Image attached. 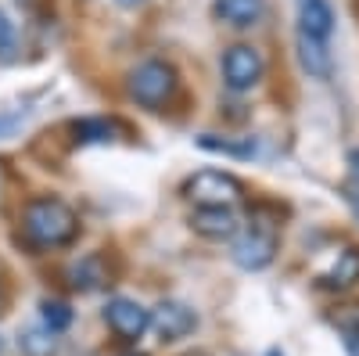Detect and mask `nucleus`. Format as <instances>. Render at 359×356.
Returning a JSON list of instances; mask_svg holds the SVG:
<instances>
[{"instance_id":"obj_14","label":"nucleus","mask_w":359,"mask_h":356,"mask_svg":"<svg viewBox=\"0 0 359 356\" xmlns=\"http://www.w3.org/2000/svg\"><path fill=\"white\" fill-rule=\"evenodd\" d=\"M18 349L22 356H54L57 352V335L43 324H33V328H25L18 335Z\"/></svg>"},{"instance_id":"obj_9","label":"nucleus","mask_w":359,"mask_h":356,"mask_svg":"<svg viewBox=\"0 0 359 356\" xmlns=\"http://www.w3.org/2000/svg\"><path fill=\"white\" fill-rule=\"evenodd\" d=\"M298 33L313 40H323L334 33V11L327 0H298Z\"/></svg>"},{"instance_id":"obj_19","label":"nucleus","mask_w":359,"mask_h":356,"mask_svg":"<svg viewBox=\"0 0 359 356\" xmlns=\"http://www.w3.org/2000/svg\"><path fill=\"white\" fill-rule=\"evenodd\" d=\"M345 349H348V356H359V320H355V328H352V335L345 338Z\"/></svg>"},{"instance_id":"obj_8","label":"nucleus","mask_w":359,"mask_h":356,"mask_svg":"<svg viewBox=\"0 0 359 356\" xmlns=\"http://www.w3.org/2000/svg\"><path fill=\"white\" fill-rule=\"evenodd\" d=\"M191 230L208 237V242H233V234L241 230V223H237L233 209H194Z\"/></svg>"},{"instance_id":"obj_18","label":"nucleus","mask_w":359,"mask_h":356,"mask_svg":"<svg viewBox=\"0 0 359 356\" xmlns=\"http://www.w3.org/2000/svg\"><path fill=\"white\" fill-rule=\"evenodd\" d=\"M341 198H345L348 213H352L355 223H359V184H345V187H341Z\"/></svg>"},{"instance_id":"obj_6","label":"nucleus","mask_w":359,"mask_h":356,"mask_svg":"<svg viewBox=\"0 0 359 356\" xmlns=\"http://www.w3.org/2000/svg\"><path fill=\"white\" fill-rule=\"evenodd\" d=\"M104 324L123 342H137V338H144L147 328H151V310H144L137 299L115 295V299H108V306H104Z\"/></svg>"},{"instance_id":"obj_22","label":"nucleus","mask_w":359,"mask_h":356,"mask_svg":"<svg viewBox=\"0 0 359 356\" xmlns=\"http://www.w3.org/2000/svg\"><path fill=\"white\" fill-rule=\"evenodd\" d=\"M348 162H352V166L359 169V152H348Z\"/></svg>"},{"instance_id":"obj_23","label":"nucleus","mask_w":359,"mask_h":356,"mask_svg":"<svg viewBox=\"0 0 359 356\" xmlns=\"http://www.w3.org/2000/svg\"><path fill=\"white\" fill-rule=\"evenodd\" d=\"M0 352H4V335H0Z\"/></svg>"},{"instance_id":"obj_1","label":"nucleus","mask_w":359,"mask_h":356,"mask_svg":"<svg viewBox=\"0 0 359 356\" xmlns=\"http://www.w3.org/2000/svg\"><path fill=\"white\" fill-rule=\"evenodd\" d=\"M22 234L40 252L65 249L79 237V216L62 198H33L22 209Z\"/></svg>"},{"instance_id":"obj_10","label":"nucleus","mask_w":359,"mask_h":356,"mask_svg":"<svg viewBox=\"0 0 359 356\" xmlns=\"http://www.w3.org/2000/svg\"><path fill=\"white\" fill-rule=\"evenodd\" d=\"M212 15H216L223 25L252 29V25H259L262 15H266V0H212Z\"/></svg>"},{"instance_id":"obj_16","label":"nucleus","mask_w":359,"mask_h":356,"mask_svg":"<svg viewBox=\"0 0 359 356\" xmlns=\"http://www.w3.org/2000/svg\"><path fill=\"white\" fill-rule=\"evenodd\" d=\"M198 147H205V152H216V155H233V159H248V155H252V144H233V140L216 137V133H201V137H198Z\"/></svg>"},{"instance_id":"obj_24","label":"nucleus","mask_w":359,"mask_h":356,"mask_svg":"<svg viewBox=\"0 0 359 356\" xmlns=\"http://www.w3.org/2000/svg\"><path fill=\"white\" fill-rule=\"evenodd\" d=\"M130 356H140V352H130Z\"/></svg>"},{"instance_id":"obj_4","label":"nucleus","mask_w":359,"mask_h":356,"mask_svg":"<svg viewBox=\"0 0 359 356\" xmlns=\"http://www.w3.org/2000/svg\"><path fill=\"white\" fill-rule=\"evenodd\" d=\"M273 256H277V223H266L259 216L245 230H237L230 242V259L241 270H266Z\"/></svg>"},{"instance_id":"obj_20","label":"nucleus","mask_w":359,"mask_h":356,"mask_svg":"<svg viewBox=\"0 0 359 356\" xmlns=\"http://www.w3.org/2000/svg\"><path fill=\"white\" fill-rule=\"evenodd\" d=\"M8 40H11V22H8L4 11H0V47H8Z\"/></svg>"},{"instance_id":"obj_2","label":"nucleus","mask_w":359,"mask_h":356,"mask_svg":"<svg viewBox=\"0 0 359 356\" xmlns=\"http://www.w3.org/2000/svg\"><path fill=\"white\" fill-rule=\"evenodd\" d=\"M176 94V69L162 58H147L130 72V98L140 108H151L158 112L162 105H169Z\"/></svg>"},{"instance_id":"obj_5","label":"nucleus","mask_w":359,"mask_h":356,"mask_svg":"<svg viewBox=\"0 0 359 356\" xmlns=\"http://www.w3.org/2000/svg\"><path fill=\"white\" fill-rule=\"evenodd\" d=\"M262 72H266V62H262V54L252 44L226 47V54H223V83L230 86L233 94L252 91V86L262 79Z\"/></svg>"},{"instance_id":"obj_12","label":"nucleus","mask_w":359,"mask_h":356,"mask_svg":"<svg viewBox=\"0 0 359 356\" xmlns=\"http://www.w3.org/2000/svg\"><path fill=\"white\" fill-rule=\"evenodd\" d=\"M298 62L313 79H327L331 76V51L323 40H313L306 33H298Z\"/></svg>"},{"instance_id":"obj_21","label":"nucleus","mask_w":359,"mask_h":356,"mask_svg":"<svg viewBox=\"0 0 359 356\" xmlns=\"http://www.w3.org/2000/svg\"><path fill=\"white\" fill-rule=\"evenodd\" d=\"M115 4H123V8H140L144 0H115Z\"/></svg>"},{"instance_id":"obj_13","label":"nucleus","mask_w":359,"mask_h":356,"mask_svg":"<svg viewBox=\"0 0 359 356\" xmlns=\"http://www.w3.org/2000/svg\"><path fill=\"white\" fill-rule=\"evenodd\" d=\"M69 277H72V288L76 291H97L108 281V270H104L101 256H83L79 263L69 266Z\"/></svg>"},{"instance_id":"obj_15","label":"nucleus","mask_w":359,"mask_h":356,"mask_svg":"<svg viewBox=\"0 0 359 356\" xmlns=\"http://www.w3.org/2000/svg\"><path fill=\"white\" fill-rule=\"evenodd\" d=\"M72 133L83 144H104L115 137V123L111 119H79V123H72Z\"/></svg>"},{"instance_id":"obj_17","label":"nucleus","mask_w":359,"mask_h":356,"mask_svg":"<svg viewBox=\"0 0 359 356\" xmlns=\"http://www.w3.org/2000/svg\"><path fill=\"white\" fill-rule=\"evenodd\" d=\"M40 310H43V328H50L54 335L65 331L69 324H72V310H69L65 303H57V299H47Z\"/></svg>"},{"instance_id":"obj_7","label":"nucleus","mask_w":359,"mask_h":356,"mask_svg":"<svg viewBox=\"0 0 359 356\" xmlns=\"http://www.w3.org/2000/svg\"><path fill=\"white\" fill-rule=\"evenodd\" d=\"M151 328L162 342H180L198 328V313L180 299H165L151 310Z\"/></svg>"},{"instance_id":"obj_11","label":"nucleus","mask_w":359,"mask_h":356,"mask_svg":"<svg viewBox=\"0 0 359 356\" xmlns=\"http://www.w3.org/2000/svg\"><path fill=\"white\" fill-rule=\"evenodd\" d=\"M355 281H359V249L348 245V249H341V252L334 256V263L320 274V288H327V291H348Z\"/></svg>"},{"instance_id":"obj_3","label":"nucleus","mask_w":359,"mask_h":356,"mask_svg":"<svg viewBox=\"0 0 359 356\" xmlns=\"http://www.w3.org/2000/svg\"><path fill=\"white\" fill-rule=\"evenodd\" d=\"M184 195L198 205V209H233L245 198V184L233 173L223 169H201L184 184Z\"/></svg>"}]
</instances>
